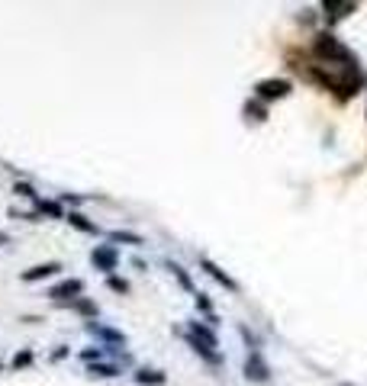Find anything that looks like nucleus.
I'll return each instance as SVG.
<instances>
[{
  "mask_svg": "<svg viewBox=\"0 0 367 386\" xmlns=\"http://www.w3.org/2000/svg\"><path fill=\"white\" fill-rule=\"evenodd\" d=\"M30 361H32V354H30V351H23V354H20V357L13 361V367H26Z\"/></svg>",
  "mask_w": 367,
  "mask_h": 386,
  "instance_id": "obj_16",
  "label": "nucleus"
},
{
  "mask_svg": "<svg viewBox=\"0 0 367 386\" xmlns=\"http://www.w3.org/2000/svg\"><path fill=\"white\" fill-rule=\"evenodd\" d=\"M94 371H97L100 377H116V367H107V364H97Z\"/></svg>",
  "mask_w": 367,
  "mask_h": 386,
  "instance_id": "obj_14",
  "label": "nucleus"
},
{
  "mask_svg": "<svg viewBox=\"0 0 367 386\" xmlns=\"http://www.w3.org/2000/svg\"><path fill=\"white\" fill-rule=\"evenodd\" d=\"M245 377H248V380H258V383H268V380H271L268 364L261 361L258 351H255V354L248 357V364H245Z\"/></svg>",
  "mask_w": 367,
  "mask_h": 386,
  "instance_id": "obj_4",
  "label": "nucleus"
},
{
  "mask_svg": "<svg viewBox=\"0 0 367 386\" xmlns=\"http://www.w3.org/2000/svg\"><path fill=\"white\" fill-rule=\"evenodd\" d=\"M68 222H71L75 229H81V232H97V226H94V222H87L84 216H81V212H71Z\"/></svg>",
  "mask_w": 367,
  "mask_h": 386,
  "instance_id": "obj_10",
  "label": "nucleus"
},
{
  "mask_svg": "<svg viewBox=\"0 0 367 386\" xmlns=\"http://www.w3.org/2000/svg\"><path fill=\"white\" fill-rule=\"evenodd\" d=\"M91 261H94V267H97V271H113L120 257H116L113 245H97V248L91 251Z\"/></svg>",
  "mask_w": 367,
  "mask_h": 386,
  "instance_id": "obj_3",
  "label": "nucleus"
},
{
  "mask_svg": "<svg viewBox=\"0 0 367 386\" xmlns=\"http://www.w3.org/2000/svg\"><path fill=\"white\" fill-rule=\"evenodd\" d=\"M313 52L319 55L322 61H329V65H335V61H345V65H352V52L338 42L332 32H322V36H316V46Z\"/></svg>",
  "mask_w": 367,
  "mask_h": 386,
  "instance_id": "obj_1",
  "label": "nucleus"
},
{
  "mask_svg": "<svg viewBox=\"0 0 367 386\" xmlns=\"http://www.w3.org/2000/svg\"><path fill=\"white\" fill-rule=\"evenodd\" d=\"M203 271H207V274H210V277H216V281H219V283H222V287H226V290H238V283H236V281H232L229 274L222 271V267H216V264H213V261H207V257H203Z\"/></svg>",
  "mask_w": 367,
  "mask_h": 386,
  "instance_id": "obj_7",
  "label": "nucleus"
},
{
  "mask_svg": "<svg viewBox=\"0 0 367 386\" xmlns=\"http://www.w3.org/2000/svg\"><path fill=\"white\" fill-rule=\"evenodd\" d=\"M136 383L161 386V383H165V373H158V371H139V373H136Z\"/></svg>",
  "mask_w": 367,
  "mask_h": 386,
  "instance_id": "obj_8",
  "label": "nucleus"
},
{
  "mask_svg": "<svg viewBox=\"0 0 367 386\" xmlns=\"http://www.w3.org/2000/svg\"><path fill=\"white\" fill-rule=\"evenodd\" d=\"M55 271H61V264H55V261H49V264H36V267H30V271H23V281L26 283L46 281V277H52Z\"/></svg>",
  "mask_w": 367,
  "mask_h": 386,
  "instance_id": "obj_5",
  "label": "nucleus"
},
{
  "mask_svg": "<svg viewBox=\"0 0 367 386\" xmlns=\"http://www.w3.org/2000/svg\"><path fill=\"white\" fill-rule=\"evenodd\" d=\"M81 290H84V283L81 281H65V283H58V287H52V293L49 296H55V300H75Z\"/></svg>",
  "mask_w": 367,
  "mask_h": 386,
  "instance_id": "obj_6",
  "label": "nucleus"
},
{
  "mask_svg": "<svg viewBox=\"0 0 367 386\" xmlns=\"http://www.w3.org/2000/svg\"><path fill=\"white\" fill-rule=\"evenodd\" d=\"M4 242H7V235H4V232H0V245H4Z\"/></svg>",
  "mask_w": 367,
  "mask_h": 386,
  "instance_id": "obj_19",
  "label": "nucleus"
},
{
  "mask_svg": "<svg viewBox=\"0 0 367 386\" xmlns=\"http://www.w3.org/2000/svg\"><path fill=\"white\" fill-rule=\"evenodd\" d=\"M354 4H326V16L332 13V20H342L345 13H352Z\"/></svg>",
  "mask_w": 367,
  "mask_h": 386,
  "instance_id": "obj_9",
  "label": "nucleus"
},
{
  "mask_svg": "<svg viewBox=\"0 0 367 386\" xmlns=\"http://www.w3.org/2000/svg\"><path fill=\"white\" fill-rule=\"evenodd\" d=\"M42 210H46L49 216H61V210H58V206H55V203H42Z\"/></svg>",
  "mask_w": 367,
  "mask_h": 386,
  "instance_id": "obj_18",
  "label": "nucleus"
},
{
  "mask_svg": "<svg viewBox=\"0 0 367 386\" xmlns=\"http://www.w3.org/2000/svg\"><path fill=\"white\" fill-rule=\"evenodd\" d=\"M97 335H103V338H110V341H122V335L120 332H113V328H94Z\"/></svg>",
  "mask_w": 367,
  "mask_h": 386,
  "instance_id": "obj_13",
  "label": "nucleus"
},
{
  "mask_svg": "<svg viewBox=\"0 0 367 386\" xmlns=\"http://www.w3.org/2000/svg\"><path fill=\"white\" fill-rule=\"evenodd\" d=\"M107 283H110L113 290H120V293H126V290H129V283L120 281V277H107Z\"/></svg>",
  "mask_w": 367,
  "mask_h": 386,
  "instance_id": "obj_12",
  "label": "nucleus"
},
{
  "mask_svg": "<svg viewBox=\"0 0 367 386\" xmlns=\"http://www.w3.org/2000/svg\"><path fill=\"white\" fill-rule=\"evenodd\" d=\"M290 91H293V87H290V81H287V77H268V81L255 84V94H258L261 100H283Z\"/></svg>",
  "mask_w": 367,
  "mask_h": 386,
  "instance_id": "obj_2",
  "label": "nucleus"
},
{
  "mask_svg": "<svg viewBox=\"0 0 367 386\" xmlns=\"http://www.w3.org/2000/svg\"><path fill=\"white\" fill-rule=\"evenodd\" d=\"M16 193H20V197H32V200H36V193H32L26 184H16Z\"/></svg>",
  "mask_w": 367,
  "mask_h": 386,
  "instance_id": "obj_17",
  "label": "nucleus"
},
{
  "mask_svg": "<svg viewBox=\"0 0 367 386\" xmlns=\"http://www.w3.org/2000/svg\"><path fill=\"white\" fill-rule=\"evenodd\" d=\"M113 242H132V245H142L139 235H129V232H113Z\"/></svg>",
  "mask_w": 367,
  "mask_h": 386,
  "instance_id": "obj_11",
  "label": "nucleus"
},
{
  "mask_svg": "<svg viewBox=\"0 0 367 386\" xmlns=\"http://www.w3.org/2000/svg\"><path fill=\"white\" fill-rule=\"evenodd\" d=\"M171 271H174V274H177V281H181V283H184V287L191 290V281H187V274H184V271H181V267H177V264H171Z\"/></svg>",
  "mask_w": 367,
  "mask_h": 386,
  "instance_id": "obj_15",
  "label": "nucleus"
}]
</instances>
